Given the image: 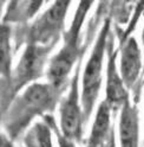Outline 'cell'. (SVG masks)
I'll return each mask as SVG.
<instances>
[{
	"label": "cell",
	"instance_id": "obj_5",
	"mask_svg": "<svg viewBox=\"0 0 144 147\" xmlns=\"http://www.w3.org/2000/svg\"><path fill=\"white\" fill-rule=\"evenodd\" d=\"M71 1H55L35 20L25 33V40L33 45H56L61 33H64L65 18Z\"/></svg>",
	"mask_w": 144,
	"mask_h": 147
},
{
	"label": "cell",
	"instance_id": "obj_15",
	"mask_svg": "<svg viewBox=\"0 0 144 147\" xmlns=\"http://www.w3.org/2000/svg\"><path fill=\"white\" fill-rule=\"evenodd\" d=\"M1 147H13V144L11 140H8V138L1 135Z\"/></svg>",
	"mask_w": 144,
	"mask_h": 147
},
{
	"label": "cell",
	"instance_id": "obj_6",
	"mask_svg": "<svg viewBox=\"0 0 144 147\" xmlns=\"http://www.w3.org/2000/svg\"><path fill=\"white\" fill-rule=\"evenodd\" d=\"M80 64L82 61L76 64L67 96L60 101V132L65 138L73 142H80L83 140V126L86 122L83 108L79 103Z\"/></svg>",
	"mask_w": 144,
	"mask_h": 147
},
{
	"label": "cell",
	"instance_id": "obj_2",
	"mask_svg": "<svg viewBox=\"0 0 144 147\" xmlns=\"http://www.w3.org/2000/svg\"><path fill=\"white\" fill-rule=\"evenodd\" d=\"M93 1H80L75 17L72 19L69 30L64 32L63 48L50 61V65L46 71L47 81L57 87L70 86L71 80L69 75L72 68L83 57L84 51L80 49V30H82L85 17L91 8Z\"/></svg>",
	"mask_w": 144,
	"mask_h": 147
},
{
	"label": "cell",
	"instance_id": "obj_3",
	"mask_svg": "<svg viewBox=\"0 0 144 147\" xmlns=\"http://www.w3.org/2000/svg\"><path fill=\"white\" fill-rule=\"evenodd\" d=\"M110 26L111 19L109 17L105 18L103 26L98 33L96 43L92 48L91 56H90L85 70L83 72L82 78V108L84 113L85 121L89 120L91 115L93 107L97 102L98 95L101 91L102 86V71H103V63L104 56L107 49L110 37Z\"/></svg>",
	"mask_w": 144,
	"mask_h": 147
},
{
	"label": "cell",
	"instance_id": "obj_8",
	"mask_svg": "<svg viewBox=\"0 0 144 147\" xmlns=\"http://www.w3.org/2000/svg\"><path fill=\"white\" fill-rule=\"evenodd\" d=\"M143 67L142 51L133 37L122 44L121 49V77L127 89H132L138 81L139 74Z\"/></svg>",
	"mask_w": 144,
	"mask_h": 147
},
{
	"label": "cell",
	"instance_id": "obj_4",
	"mask_svg": "<svg viewBox=\"0 0 144 147\" xmlns=\"http://www.w3.org/2000/svg\"><path fill=\"white\" fill-rule=\"evenodd\" d=\"M55 48V45H33L29 44L26 47L23 56L18 63L17 68L12 72V80L8 89L3 93V101L6 98V105L3 108L4 114L8 106L14 100V96L31 82L37 81L44 74V67L47 62L49 55Z\"/></svg>",
	"mask_w": 144,
	"mask_h": 147
},
{
	"label": "cell",
	"instance_id": "obj_13",
	"mask_svg": "<svg viewBox=\"0 0 144 147\" xmlns=\"http://www.w3.org/2000/svg\"><path fill=\"white\" fill-rule=\"evenodd\" d=\"M44 119L51 125V127L53 128V129H55L56 135H57V140H58V145H59V147H77V146H76V142L69 140L67 138H65L64 135L61 134V132L58 129V127H57V125H56L55 117L51 116L50 114H47V115H45V116H44Z\"/></svg>",
	"mask_w": 144,
	"mask_h": 147
},
{
	"label": "cell",
	"instance_id": "obj_14",
	"mask_svg": "<svg viewBox=\"0 0 144 147\" xmlns=\"http://www.w3.org/2000/svg\"><path fill=\"white\" fill-rule=\"evenodd\" d=\"M99 147H116V136H115V129L112 131L110 138L107 139L103 145H101Z\"/></svg>",
	"mask_w": 144,
	"mask_h": 147
},
{
	"label": "cell",
	"instance_id": "obj_9",
	"mask_svg": "<svg viewBox=\"0 0 144 147\" xmlns=\"http://www.w3.org/2000/svg\"><path fill=\"white\" fill-rule=\"evenodd\" d=\"M119 144L121 147H138L139 115L136 103L130 98L124 103L119 115Z\"/></svg>",
	"mask_w": 144,
	"mask_h": 147
},
{
	"label": "cell",
	"instance_id": "obj_16",
	"mask_svg": "<svg viewBox=\"0 0 144 147\" xmlns=\"http://www.w3.org/2000/svg\"><path fill=\"white\" fill-rule=\"evenodd\" d=\"M142 43H143V51H144V29H143V33H142Z\"/></svg>",
	"mask_w": 144,
	"mask_h": 147
},
{
	"label": "cell",
	"instance_id": "obj_7",
	"mask_svg": "<svg viewBox=\"0 0 144 147\" xmlns=\"http://www.w3.org/2000/svg\"><path fill=\"white\" fill-rule=\"evenodd\" d=\"M117 53H118V50L115 49V38L112 33H110L109 43H107L105 101L113 112L122 109L124 103L129 100V93L127 90V87H125L122 77L118 75V70H117Z\"/></svg>",
	"mask_w": 144,
	"mask_h": 147
},
{
	"label": "cell",
	"instance_id": "obj_10",
	"mask_svg": "<svg viewBox=\"0 0 144 147\" xmlns=\"http://www.w3.org/2000/svg\"><path fill=\"white\" fill-rule=\"evenodd\" d=\"M111 112L112 109L106 101H102L97 109L91 133L86 141V147H99L110 138L115 129V125H111Z\"/></svg>",
	"mask_w": 144,
	"mask_h": 147
},
{
	"label": "cell",
	"instance_id": "obj_11",
	"mask_svg": "<svg viewBox=\"0 0 144 147\" xmlns=\"http://www.w3.org/2000/svg\"><path fill=\"white\" fill-rule=\"evenodd\" d=\"M11 30L6 23L1 25V33H0V68H1V84L5 82V87H3V93L8 89L12 80V51H11Z\"/></svg>",
	"mask_w": 144,
	"mask_h": 147
},
{
	"label": "cell",
	"instance_id": "obj_12",
	"mask_svg": "<svg viewBox=\"0 0 144 147\" xmlns=\"http://www.w3.org/2000/svg\"><path fill=\"white\" fill-rule=\"evenodd\" d=\"M52 127L45 120L34 123L24 136L26 147H53L52 146Z\"/></svg>",
	"mask_w": 144,
	"mask_h": 147
},
{
	"label": "cell",
	"instance_id": "obj_1",
	"mask_svg": "<svg viewBox=\"0 0 144 147\" xmlns=\"http://www.w3.org/2000/svg\"><path fill=\"white\" fill-rule=\"evenodd\" d=\"M71 83V82H70ZM65 87L47 83H33L15 97L3 115V126L11 140H15L25 131L33 119L53 113L65 93Z\"/></svg>",
	"mask_w": 144,
	"mask_h": 147
}]
</instances>
